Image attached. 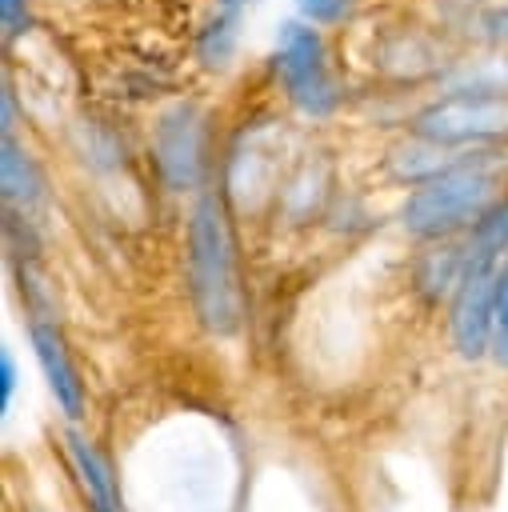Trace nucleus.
Wrapping results in <instances>:
<instances>
[{"instance_id": "nucleus-13", "label": "nucleus", "mask_w": 508, "mask_h": 512, "mask_svg": "<svg viewBox=\"0 0 508 512\" xmlns=\"http://www.w3.org/2000/svg\"><path fill=\"white\" fill-rule=\"evenodd\" d=\"M4 28L8 32L20 28V0H4Z\"/></svg>"}, {"instance_id": "nucleus-10", "label": "nucleus", "mask_w": 508, "mask_h": 512, "mask_svg": "<svg viewBox=\"0 0 508 512\" xmlns=\"http://www.w3.org/2000/svg\"><path fill=\"white\" fill-rule=\"evenodd\" d=\"M492 348H496V360L508 364V256H504V268L496 272V336H492Z\"/></svg>"}, {"instance_id": "nucleus-6", "label": "nucleus", "mask_w": 508, "mask_h": 512, "mask_svg": "<svg viewBox=\"0 0 508 512\" xmlns=\"http://www.w3.org/2000/svg\"><path fill=\"white\" fill-rule=\"evenodd\" d=\"M32 348H36V360L44 368V380H48L56 404L64 408V416L68 420H80L84 416V384H80V376H76V368L68 360V348H64L60 332L52 324L36 320L32 324Z\"/></svg>"}, {"instance_id": "nucleus-7", "label": "nucleus", "mask_w": 508, "mask_h": 512, "mask_svg": "<svg viewBox=\"0 0 508 512\" xmlns=\"http://www.w3.org/2000/svg\"><path fill=\"white\" fill-rule=\"evenodd\" d=\"M64 448H68L72 468L80 472V484H84L92 508H112V512H120V508H116V484H112V472H108V464L96 456V448H92L80 432H64Z\"/></svg>"}, {"instance_id": "nucleus-4", "label": "nucleus", "mask_w": 508, "mask_h": 512, "mask_svg": "<svg viewBox=\"0 0 508 512\" xmlns=\"http://www.w3.org/2000/svg\"><path fill=\"white\" fill-rule=\"evenodd\" d=\"M496 336V272L492 264H464L456 304H452V344L460 356L476 360Z\"/></svg>"}, {"instance_id": "nucleus-8", "label": "nucleus", "mask_w": 508, "mask_h": 512, "mask_svg": "<svg viewBox=\"0 0 508 512\" xmlns=\"http://www.w3.org/2000/svg\"><path fill=\"white\" fill-rule=\"evenodd\" d=\"M504 248H508V200L476 220L472 248H468V256H464V264H496V256H500Z\"/></svg>"}, {"instance_id": "nucleus-9", "label": "nucleus", "mask_w": 508, "mask_h": 512, "mask_svg": "<svg viewBox=\"0 0 508 512\" xmlns=\"http://www.w3.org/2000/svg\"><path fill=\"white\" fill-rule=\"evenodd\" d=\"M4 196L24 200V204H32L40 196V176H36L32 160L12 140H4Z\"/></svg>"}, {"instance_id": "nucleus-3", "label": "nucleus", "mask_w": 508, "mask_h": 512, "mask_svg": "<svg viewBox=\"0 0 508 512\" xmlns=\"http://www.w3.org/2000/svg\"><path fill=\"white\" fill-rule=\"evenodd\" d=\"M280 76L288 84V96L304 112H312V116L332 112L336 92H332V80H328L324 44L312 28H304L296 20L280 24Z\"/></svg>"}, {"instance_id": "nucleus-12", "label": "nucleus", "mask_w": 508, "mask_h": 512, "mask_svg": "<svg viewBox=\"0 0 508 512\" xmlns=\"http://www.w3.org/2000/svg\"><path fill=\"white\" fill-rule=\"evenodd\" d=\"M12 380H16L12 356H8V352H0V404H8V396H12Z\"/></svg>"}, {"instance_id": "nucleus-1", "label": "nucleus", "mask_w": 508, "mask_h": 512, "mask_svg": "<svg viewBox=\"0 0 508 512\" xmlns=\"http://www.w3.org/2000/svg\"><path fill=\"white\" fill-rule=\"evenodd\" d=\"M188 276H192V296L208 328L228 332L240 312L236 296V272H232V244L224 228V212L212 196H200L192 208V228H188Z\"/></svg>"}, {"instance_id": "nucleus-5", "label": "nucleus", "mask_w": 508, "mask_h": 512, "mask_svg": "<svg viewBox=\"0 0 508 512\" xmlns=\"http://www.w3.org/2000/svg\"><path fill=\"white\" fill-rule=\"evenodd\" d=\"M508 128V100L488 92H456L420 116V132L440 144H464Z\"/></svg>"}, {"instance_id": "nucleus-11", "label": "nucleus", "mask_w": 508, "mask_h": 512, "mask_svg": "<svg viewBox=\"0 0 508 512\" xmlns=\"http://www.w3.org/2000/svg\"><path fill=\"white\" fill-rule=\"evenodd\" d=\"M296 8H300V16L312 20V24H336V20L352 8V0H296Z\"/></svg>"}, {"instance_id": "nucleus-2", "label": "nucleus", "mask_w": 508, "mask_h": 512, "mask_svg": "<svg viewBox=\"0 0 508 512\" xmlns=\"http://www.w3.org/2000/svg\"><path fill=\"white\" fill-rule=\"evenodd\" d=\"M492 196V172L480 160L452 164L416 188L404 204V228L416 236H444L472 216H484Z\"/></svg>"}]
</instances>
